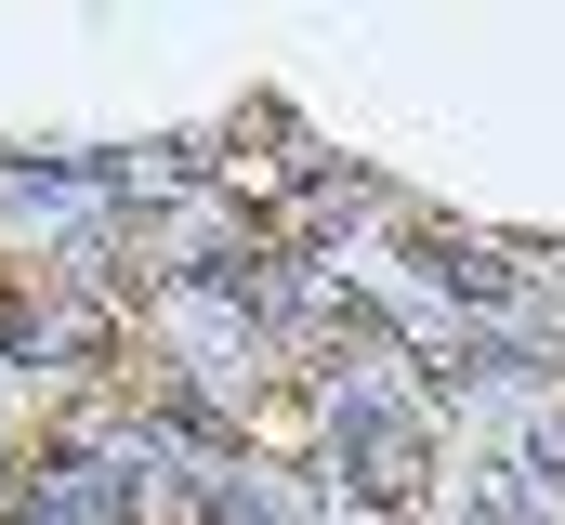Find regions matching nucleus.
Instances as JSON below:
<instances>
[{"instance_id":"1","label":"nucleus","mask_w":565,"mask_h":525,"mask_svg":"<svg viewBox=\"0 0 565 525\" xmlns=\"http://www.w3.org/2000/svg\"><path fill=\"white\" fill-rule=\"evenodd\" d=\"M422 276H434V289H460V302H513V276H500L487 250H460V237H422Z\"/></svg>"}]
</instances>
